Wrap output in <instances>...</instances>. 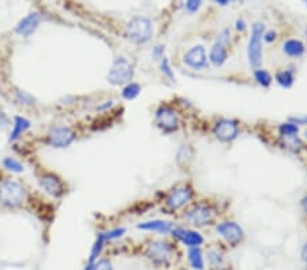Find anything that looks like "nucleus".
<instances>
[{
    "instance_id": "obj_6",
    "label": "nucleus",
    "mask_w": 307,
    "mask_h": 270,
    "mask_svg": "<svg viewBox=\"0 0 307 270\" xmlns=\"http://www.w3.org/2000/svg\"><path fill=\"white\" fill-rule=\"evenodd\" d=\"M185 218L194 227H206L210 225L215 220L213 210L204 203H198L185 214Z\"/></svg>"
},
{
    "instance_id": "obj_8",
    "label": "nucleus",
    "mask_w": 307,
    "mask_h": 270,
    "mask_svg": "<svg viewBox=\"0 0 307 270\" xmlns=\"http://www.w3.org/2000/svg\"><path fill=\"white\" fill-rule=\"evenodd\" d=\"M146 255L156 265H167L172 256V248L167 241H151L146 248Z\"/></svg>"
},
{
    "instance_id": "obj_28",
    "label": "nucleus",
    "mask_w": 307,
    "mask_h": 270,
    "mask_svg": "<svg viewBox=\"0 0 307 270\" xmlns=\"http://www.w3.org/2000/svg\"><path fill=\"white\" fill-rule=\"evenodd\" d=\"M160 70H161V73L164 74V77L168 78L171 82H175L176 81L175 73H174V70H172V67H171L170 60H168L167 58L160 59Z\"/></svg>"
},
{
    "instance_id": "obj_3",
    "label": "nucleus",
    "mask_w": 307,
    "mask_h": 270,
    "mask_svg": "<svg viewBox=\"0 0 307 270\" xmlns=\"http://www.w3.org/2000/svg\"><path fill=\"white\" fill-rule=\"evenodd\" d=\"M265 33V25L261 22L253 25L251 28V36H250L249 44H247V59L250 66L258 68L262 62V39Z\"/></svg>"
},
{
    "instance_id": "obj_33",
    "label": "nucleus",
    "mask_w": 307,
    "mask_h": 270,
    "mask_svg": "<svg viewBox=\"0 0 307 270\" xmlns=\"http://www.w3.org/2000/svg\"><path fill=\"white\" fill-rule=\"evenodd\" d=\"M164 51H166L164 45H156L153 48V51H151V55H153L155 59H163L164 58Z\"/></svg>"
},
{
    "instance_id": "obj_21",
    "label": "nucleus",
    "mask_w": 307,
    "mask_h": 270,
    "mask_svg": "<svg viewBox=\"0 0 307 270\" xmlns=\"http://www.w3.org/2000/svg\"><path fill=\"white\" fill-rule=\"evenodd\" d=\"M274 79H276V82L281 87L289 89L293 85V82H295V75H293L292 70H281V71L276 73Z\"/></svg>"
},
{
    "instance_id": "obj_44",
    "label": "nucleus",
    "mask_w": 307,
    "mask_h": 270,
    "mask_svg": "<svg viewBox=\"0 0 307 270\" xmlns=\"http://www.w3.org/2000/svg\"><path fill=\"white\" fill-rule=\"evenodd\" d=\"M306 137H307V132H306Z\"/></svg>"
},
{
    "instance_id": "obj_17",
    "label": "nucleus",
    "mask_w": 307,
    "mask_h": 270,
    "mask_svg": "<svg viewBox=\"0 0 307 270\" xmlns=\"http://www.w3.org/2000/svg\"><path fill=\"white\" fill-rule=\"evenodd\" d=\"M228 59V51H227V47L225 44L220 43V41H216L213 44V47L210 49L209 53V62L215 66V67H221Z\"/></svg>"
},
{
    "instance_id": "obj_4",
    "label": "nucleus",
    "mask_w": 307,
    "mask_h": 270,
    "mask_svg": "<svg viewBox=\"0 0 307 270\" xmlns=\"http://www.w3.org/2000/svg\"><path fill=\"white\" fill-rule=\"evenodd\" d=\"M134 70H132L131 63L124 56H119L113 60L112 66L109 68V73L107 75L108 82L113 86H120L126 83L131 82Z\"/></svg>"
},
{
    "instance_id": "obj_9",
    "label": "nucleus",
    "mask_w": 307,
    "mask_h": 270,
    "mask_svg": "<svg viewBox=\"0 0 307 270\" xmlns=\"http://www.w3.org/2000/svg\"><path fill=\"white\" fill-rule=\"evenodd\" d=\"M183 63L187 67L195 71H201L209 66L208 63V55H206V49L202 45H194L187 52L183 55Z\"/></svg>"
},
{
    "instance_id": "obj_30",
    "label": "nucleus",
    "mask_w": 307,
    "mask_h": 270,
    "mask_svg": "<svg viewBox=\"0 0 307 270\" xmlns=\"http://www.w3.org/2000/svg\"><path fill=\"white\" fill-rule=\"evenodd\" d=\"M208 259H209L210 265L216 266V267L223 263V258H221V255H220L217 251H210L209 255H208Z\"/></svg>"
},
{
    "instance_id": "obj_29",
    "label": "nucleus",
    "mask_w": 307,
    "mask_h": 270,
    "mask_svg": "<svg viewBox=\"0 0 307 270\" xmlns=\"http://www.w3.org/2000/svg\"><path fill=\"white\" fill-rule=\"evenodd\" d=\"M278 131H280V135H296L299 132V127L293 124L292 121H287V123L280 124Z\"/></svg>"
},
{
    "instance_id": "obj_13",
    "label": "nucleus",
    "mask_w": 307,
    "mask_h": 270,
    "mask_svg": "<svg viewBox=\"0 0 307 270\" xmlns=\"http://www.w3.org/2000/svg\"><path fill=\"white\" fill-rule=\"evenodd\" d=\"M40 187L44 190L45 193L49 194L51 197L60 198L66 191L63 182L54 174H45L39 179Z\"/></svg>"
},
{
    "instance_id": "obj_31",
    "label": "nucleus",
    "mask_w": 307,
    "mask_h": 270,
    "mask_svg": "<svg viewBox=\"0 0 307 270\" xmlns=\"http://www.w3.org/2000/svg\"><path fill=\"white\" fill-rule=\"evenodd\" d=\"M93 270H113V267L112 263L108 259H100L94 263Z\"/></svg>"
},
{
    "instance_id": "obj_37",
    "label": "nucleus",
    "mask_w": 307,
    "mask_h": 270,
    "mask_svg": "<svg viewBox=\"0 0 307 270\" xmlns=\"http://www.w3.org/2000/svg\"><path fill=\"white\" fill-rule=\"evenodd\" d=\"M263 40L266 41V43H272V41H274L276 40V33L274 32H266V33H263Z\"/></svg>"
},
{
    "instance_id": "obj_5",
    "label": "nucleus",
    "mask_w": 307,
    "mask_h": 270,
    "mask_svg": "<svg viewBox=\"0 0 307 270\" xmlns=\"http://www.w3.org/2000/svg\"><path fill=\"white\" fill-rule=\"evenodd\" d=\"M155 121H156L157 127L161 131H164L166 134L175 132L179 128V123H181L178 112L174 108L167 105L160 106L157 109L156 115H155Z\"/></svg>"
},
{
    "instance_id": "obj_27",
    "label": "nucleus",
    "mask_w": 307,
    "mask_h": 270,
    "mask_svg": "<svg viewBox=\"0 0 307 270\" xmlns=\"http://www.w3.org/2000/svg\"><path fill=\"white\" fill-rule=\"evenodd\" d=\"M105 239H104V236L101 235V232L97 235V240H96V243L93 244V248H92V252H90V258H89V262H94V260L97 259V256L101 254L102 251V247H104V244H105Z\"/></svg>"
},
{
    "instance_id": "obj_11",
    "label": "nucleus",
    "mask_w": 307,
    "mask_h": 270,
    "mask_svg": "<svg viewBox=\"0 0 307 270\" xmlns=\"http://www.w3.org/2000/svg\"><path fill=\"white\" fill-rule=\"evenodd\" d=\"M193 197H194V193L189 186L174 188L167 197V208L171 209V210H179V209L185 208L186 205L193 199Z\"/></svg>"
},
{
    "instance_id": "obj_40",
    "label": "nucleus",
    "mask_w": 307,
    "mask_h": 270,
    "mask_svg": "<svg viewBox=\"0 0 307 270\" xmlns=\"http://www.w3.org/2000/svg\"><path fill=\"white\" fill-rule=\"evenodd\" d=\"M215 2L220 6H227V5H229L231 2H234V0H215Z\"/></svg>"
},
{
    "instance_id": "obj_35",
    "label": "nucleus",
    "mask_w": 307,
    "mask_h": 270,
    "mask_svg": "<svg viewBox=\"0 0 307 270\" xmlns=\"http://www.w3.org/2000/svg\"><path fill=\"white\" fill-rule=\"evenodd\" d=\"M229 36H231L229 30H224V32H221V33L219 34V39H217V41H220V43H223V44H227L229 41Z\"/></svg>"
},
{
    "instance_id": "obj_12",
    "label": "nucleus",
    "mask_w": 307,
    "mask_h": 270,
    "mask_svg": "<svg viewBox=\"0 0 307 270\" xmlns=\"http://www.w3.org/2000/svg\"><path fill=\"white\" fill-rule=\"evenodd\" d=\"M213 134L221 142H232L238 138L239 125L236 121L231 119H220L219 121H216L213 127Z\"/></svg>"
},
{
    "instance_id": "obj_2",
    "label": "nucleus",
    "mask_w": 307,
    "mask_h": 270,
    "mask_svg": "<svg viewBox=\"0 0 307 270\" xmlns=\"http://www.w3.org/2000/svg\"><path fill=\"white\" fill-rule=\"evenodd\" d=\"M26 198L25 187L18 182L7 179L0 183V203L7 208H17Z\"/></svg>"
},
{
    "instance_id": "obj_39",
    "label": "nucleus",
    "mask_w": 307,
    "mask_h": 270,
    "mask_svg": "<svg viewBox=\"0 0 307 270\" xmlns=\"http://www.w3.org/2000/svg\"><path fill=\"white\" fill-rule=\"evenodd\" d=\"M302 259L307 263V243L304 244V246H303V248H302Z\"/></svg>"
},
{
    "instance_id": "obj_7",
    "label": "nucleus",
    "mask_w": 307,
    "mask_h": 270,
    "mask_svg": "<svg viewBox=\"0 0 307 270\" xmlns=\"http://www.w3.org/2000/svg\"><path fill=\"white\" fill-rule=\"evenodd\" d=\"M75 132L67 125H58L48 132V144L55 149L67 148L75 141Z\"/></svg>"
},
{
    "instance_id": "obj_26",
    "label": "nucleus",
    "mask_w": 307,
    "mask_h": 270,
    "mask_svg": "<svg viewBox=\"0 0 307 270\" xmlns=\"http://www.w3.org/2000/svg\"><path fill=\"white\" fill-rule=\"evenodd\" d=\"M3 167H5L7 171H11V172H15V174H21L24 172L25 167L21 164L18 160L13 159V157H6L3 160Z\"/></svg>"
},
{
    "instance_id": "obj_20",
    "label": "nucleus",
    "mask_w": 307,
    "mask_h": 270,
    "mask_svg": "<svg viewBox=\"0 0 307 270\" xmlns=\"http://www.w3.org/2000/svg\"><path fill=\"white\" fill-rule=\"evenodd\" d=\"M189 262L193 269L204 270V255L200 247H190L189 248Z\"/></svg>"
},
{
    "instance_id": "obj_16",
    "label": "nucleus",
    "mask_w": 307,
    "mask_h": 270,
    "mask_svg": "<svg viewBox=\"0 0 307 270\" xmlns=\"http://www.w3.org/2000/svg\"><path fill=\"white\" fill-rule=\"evenodd\" d=\"M138 229L149 232H159V233H170L174 229V224L166 220H151V221L142 222L136 225Z\"/></svg>"
},
{
    "instance_id": "obj_42",
    "label": "nucleus",
    "mask_w": 307,
    "mask_h": 270,
    "mask_svg": "<svg viewBox=\"0 0 307 270\" xmlns=\"http://www.w3.org/2000/svg\"><path fill=\"white\" fill-rule=\"evenodd\" d=\"M93 266H94V262H93V263L92 262H89V265L86 266V269L85 270H93Z\"/></svg>"
},
{
    "instance_id": "obj_19",
    "label": "nucleus",
    "mask_w": 307,
    "mask_h": 270,
    "mask_svg": "<svg viewBox=\"0 0 307 270\" xmlns=\"http://www.w3.org/2000/svg\"><path fill=\"white\" fill-rule=\"evenodd\" d=\"M30 128V121L26 119V117H22V116H15L14 119V124H13V130H11L10 134V142H14L20 138L21 135L24 134L25 131H28Z\"/></svg>"
},
{
    "instance_id": "obj_18",
    "label": "nucleus",
    "mask_w": 307,
    "mask_h": 270,
    "mask_svg": "<svg viewBox=\"0 0 307 270\" xmlns=\"http://www.w3.org/2000/svg\"><path fill=\"white\" fill-rule=\"evenodd\" d=\"M304 51V44L300 40L289 39L283 44V52L289 58H300Z\"/></svg>"
},
{
    "instance_id": "obj_14",
    "label": "nucleus",
    "mask_w": 307,
    "mask_h": 270,
    "mask_svg": "<svg viewBox=\"0 0 307 270\" xmlns=\"http://www.w3.org/2000/svg\"><path fill=\"white\" fill-rule=\"evenodd\" d=\"M171 233L187 247H200L204 243V236L197 231H193V229L174 228Z\"/></svg>"
},
{
    "instance_id": "obj_23",
    "label": "nucleus",
    "mask_w": 307,
    "mask_h": 270,
    "mask_svg": "<svg viewBox=\"0 0 307 270\" xmlns=\"http://www.w3.org/2000/svg\"><path fill=\"white\" fill-rule=\"evenodd\" d=\"M254 79L262 87H269L273 82V77L270 75V73L266 71V70H263V68H255V71H254Z\"/></svg>"
},
{
    "instance_id": "obj_15",
    "label": "nucleus",
    "mask_w": 307,
    "mask_h": 270,
    "mask_svg": "<svg viewBox=\"0 0 307 270\" xmlns=\"http://www.w3.org/2000/svg\"><path fill=\"white\" fill-rule=\"evenodd\" d=\"M40 24V15L37 13H32L28 17H25L24 20H21V22L17 25L15 32L24 37H29L30 34H33L36 29L39 28Z\"/></svg>"
},
{
    "instance_id": "obj_25",
    "label": "nucleus",
    "mask_w": 307,
    "mask_h": 270,
    "mask_svg": "<svg viewBox=\"0 0 307 270\" xmlns=\"http://www.w3.org/2000/svg\"><path fill=\"white\" fill-rule=\"evenodd\" d=\"M15 101L24 106H32L36 104V98L32 94L24 92V90H17L14 94Z\"/></svg>"
},
{
    "instance_id": "obj_10",
    "label": "nucleus",
    "mask_w": 307,
    "mask_h": 270,
    "mask_svg": "<svg viewBox=\"0 0 307 270\" xmlns=\"http://www.w3.org/2000/svg\"><path fill=\"white\" fill-rule=\"evenodd\" d=\"M216 231L220 236L224 237L225 241H228L231 246H238L242 243L244 237V232L238 222L235 221H223L216 227Z\"/></svg>"
},
{
    "instance_id": "obj_32",
    "label": "nucleus",
    "mask_w": 307,
    "mask_h": 270,
    "mask_svg": "<svg viewBox=\"0 0 307 270\" xmlns=\"http://www.w3.org/2000/svg\"><path fill=\"white\" fill-rule=\"evenodd\" d=\"M201 3H202V0H187V2H186L187 11H189V13H195V11L201 7Z\"/></svg>"
},
{
    "instance_id": "obj_43",
    "label": "nucleus",
    "mask_w": 307,
    "mask_h": 270,
    "mask_svg": "<svg viewBox=\"0 0 307 270\" xmlns=\"http://www.w3.org/2000/svg\"><path fill=\"white\" fill-rule=\"evenodd\" d=\"M303 2H304V3H306V5H307V0H303Z\"/></svg>"
},
{
    "instance_id": "obj_34",
    "label": "nucleus",
    "mask_w": 307,
    "mask_h": 270,
    "mask_svg": "<svg viewBox=\"0 0 307 270\" xmlns=\"http://www.w3.org/2000/svg\"><path fill=\"white\" fill-rule=\"evenodd\" d=\"M289 121H292L293 124L300 125V124H307V116H292Z\"/></svg>"
},
{
    "instance_id": "obj_1",
    "label": "nucleus",
    "mask_w": 307,
    "mask_h": 270,
    "mask_svg": "<svg viewBox=\"0 0 307 270\" xmlns=\"http://www.w3.org/2000/svg\"><path fill=\"white\" fill-rule=\"evenodd\" d=\"M126 34L132 43L146 44L153 36V25L146 17H134L128 21L126 26Z\"/></svg>"
},
{
    "instance_id": "obj_41",
    "label": "nucleus",
    "mask_w": 307,
    "mask_h": 270,
    "mask_svg": "<svg viewBox=\"0 0 307 270\" xmlns=\"http://www.w3.org/2000/svg\"><path fill=\"white\" fill-rule=\"evenodd\" d=\"M302 208L304 210V213H307V195L302 199Z\"/></svg>"
},
{
    "instance_id": "obj_22",
    "label": "nucleus",
    "mask_w": 307,
    "mask_h": 270,
    "mask_svg": "<svg viewBox=\"0 0 307 270\" xmlns=\"http://www.w3.org/2000/svg\"><path fill=\"white\" fill-rule=\"evenodd\" d=\"M139 93H141V85H138V83L135 82H128L123 87L122 97L124 100L131 101V100H134V98L139 96Z\"/></svg>"
},
{
    "instance_id": "obj_38",
    "label": "nucleus",
    "mask_w": 307,
    "mask_h": 270,
    "mask_svg": "<svg viewBox=\"0 0 307 270\" xmlns=\"http://www.w3.org/2000/svg\"><path fill=\"white\" fill-rule=\"evenodd\" d=\"M244 29H246V24H244V21L243 20L236 21V30H240V32H243Z\"/></svg>"
},
{
    "instance_id": "obj_24",
    "label": "nucleus",
    "mask_w": 307,
    "mask_h": 270,
    "mask_svg": "<svg viewBox=\"0 0 307 270\" xmlns=\"http://www.w3.org/2000/svg\"><path fill=\"white\" fill-rule=\"evenodd\" d=\"M281 142H283L284 148L297 152L302 149V141L297 138V135H281Z\"/></svg>"
},
{
    "instance_id": "obj_36",
    "label": "nucleus",
    "mask_w": 307,
    "mask_h": 270,
    "mask_svg": "<svg viewBox=\"0 0 307 270\" xmlns=\"http://www.w3.org/2000/svg\"><path fill=\"white\" fill-rule=\"evenodd\" d=\"M9 123H10L9 116L6 115L5 112H0V127H2V128H5V127L9 125Z\"/></svg>"
}]
</instances>
